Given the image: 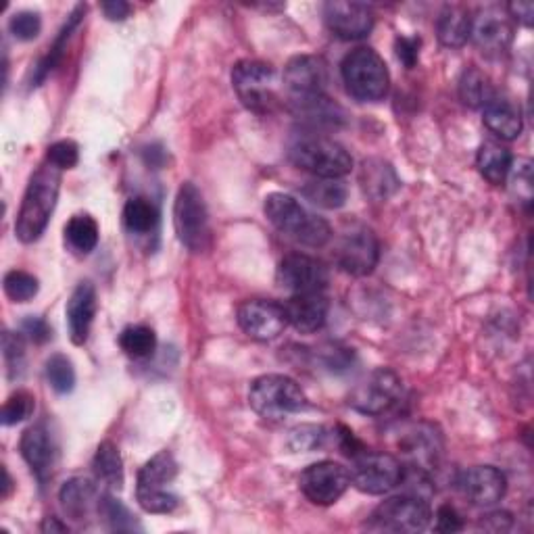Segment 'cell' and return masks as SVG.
Instances as JSON below:
<instances>
[{
  "label": "cell",
  "mask_w": 534,
  "mask_h": 534,
  "mask_svg": "<svg viewBox=\"0 0 534 534\" xmlns=\"http://www.w3.org/2000/svg\"><path fill=\"white\" fill-rule=\"evenodd\" d=\"M401 395V378L393 370L378 368L353 388L349 405L363 416H382L401 401Z\"/></svg>",
  "instance_id": "cell-10"
},
{
  "label": "cell",
  "mask_w": 534,
  "mask_h": 534,
  "mask_svg": "<svg viewBox=\"0 0 534 534\" xmlns=\"http://www.w3.org/2000/svg\"><path fill=\"white\" fill-rule=\"evenodd\" d=\"M84 15H86V5H78L74 11H71V15L67 17V23L61 28V32H59V36L55 38L53 46L48 48L46 57L36 65L32 86H40V84H42L48 76H51L53 71L59 67V63L63 61L65 51H67V42H69L71 34H74V30L80 26V21H82Z\"/></svg>",
  "instance_id": "cell-27"
},
{
  "label": "cell",
  "mask_w": 534,
  "mask_h": 534,
  "mask_svg": "<svg viewBox=\"0 0 534 534\" xmlns=\"http://www.w3.org/2000/svg\"><path fill=\"white\" fill-rule=\"evenodd\" d=\"M507 15L514 17L520 23H524L526 28H530L532 21H534V5L532 3H522V0H518V3H509L507 5Z\"/></svg>",
  "instance_id": "cell-48"
},
{
  "label": "cell",
  "mask_w": 534,
  "mask_h": 534,
  "mask_svg": "<svg viewBox=\"0 0 534 534\" xmlns=\"http://www.w3.org/2000/svg\"><path fill=\"white\" fill-rule=\"evenodd\" d=\"M46 161H51L59 169H74L80 161V149L74 140H59L48 147Z\"/></svg>",
  "instance_id": "cell-43"
},
{
  "label": "cell",
  "mask_w": 534,
  "mask_h": 534,
  "mask_svg": "<svg viewBox=\"0 0 534 534\" xmlns=\"http://www.w3.org/2000/svg\"><path fill=\"white\" fill-rule=\"evenodd\" d=\"M21 455L26 459V464L38 478V482H46L53 476V468L57 461V447L51 432L44 424H34L26 432L21 434V443H19Z\"/></svg>",
  "instance_id": "cell-20"
},
{
  "label": "cell",
  "mask_w": 534,
  "mask_h": 534,
  "mask_svg": "<svg viewBox=\"0 0 534 534\" xmlns=\"http://www.w3.org/2000/svg\"><path fill=\"white\" fill-rule=\"evenodd\" d=\"M265 215L282 234L299 240L305 247H324L332 238V228L322 217L309 213L295 197L272 192L265 197Z\"/></svg>",
  "instance_id": "cell-2"
},
{
  "label": "cell",
  "mask_w": 534,
  "mask_h": 534,
  "mask_svg": "<svg viewBox=\"0 0 534 534\" xmlns=\"http://www.w3.org/2000/svg\"><path fill=\"white\" fill-rule=\"evenodd\" d=\"M509 526H512V516H509L507 512H493L489 516H484V520L480 522V528L491 530V532L509 530Z\"/></svg>",
  "instance_id": "cell-49"
},
{
  "label": "cell",
  "mask_w": 534,
  "mask_h": 534,
  "mask_svg": "<svg viewBox=\"0 0 534 534\" xmlns=\"http://www.w3.org/2000/svg\"><path fill=\"white\" fill-rule=\"evenodd\" d=\"M124 224L132 234H151L159 224V209L144 197L130 199L124 207Z\"/></svg>",
  "instance_id": "cell-34"
},
{
  "label": "cell",
  "mask_w": 534,
  "mask_h": 534,
  "mask_svg": "<svg viewBox=\"0 0 534 534\" xmlns=\"http://www.w3.org/2000/svg\"><path fill=\"white\" fill-rule=\"evenodd\" d=\"M99 499L101 497H96L94 482L86 478H71L59 491V501H61L63 512L76 522L86 520L92 509L99 507Z\"/></svg>",
  "instance_id": "cell-24"
},
{
  "label": "cell",
  "mask_w": 534,
  "mask_h": 534,
  "mask_svg": "<svg viewBox=\"0 0 534 534\" xmlns=\"http://www.w3.org/2000/svg\"><path fill=\"white\" fill-rule=\"evenodd\" d=\"M436 36L447 48H461L472 36L470 11L461 5H447L436 19Z\"/></svg>",
  "instance_id": "cell-25"
},
{
  "label": "cell",
  "mask_w": 534,
  "mask_h": 534,
  "mask_svg": "<svg viewBox=\"0 0 534 534\" xmlns=\"http://www.w3.org/2000/svg\"><path fill=\"white\" fill-rule=\"evenodd\" d=\"M303 197L322 209H341L347 203L349 190L341 180L318 178L303 186Z\"/></svg>",
  "instance_id": "cell-30"
},
{
  "label": "cell",
  "mask_w": 534,
  "mask_h": 534,
  "mask_svg": "<svg viewBox=\"0 0 534 534\" xmlns=\"http://www.w3.org/2000/svg\"><path fill=\"white\" fill-rule=\"evenodd\" d=\"M249 403L261 418L282 420L305 409L307 397L297 380L282 374H265L253 380L249 388Z\"/></svg>",
  "instance_id": "cell-5"
},
{
  "label": "cell",
  "mask_w": 534,
  "mask_h": 534,
  "mask_svg": "<svg viewBox=\"0 0 534 534\" xmlns=\"http://www.w3.org/2000/svg\"><path fill=\"white\" fill-rule=\"evenodd\" d=\"M405 470L391 453L361 451L353 457L351 484L366 495H386L403 482Z\"/></svg>",
  "instance_id": "cell-8"
},
{
  "label": "cell",
  "mask_w": 534,
  "mask_h": 534,
  "mask_svg": "<svg viewBox=\"0 0 534 534\" xmlns=\"http://www.w3.org/2000/svg\"><path fill=\"white\" fill-rule=\"evenodd\" d=\"M40 30H42V19L40 13L36 11H19L9 19V32L21 42H30L38 38Z\"/></svg>",
  "instance_id": "cell-41"
},
{
  "label": "cell",
  "mask_w": 534,
  "mask_h": 534,
  "mask_svg": "<svg viewBox=\"0 0 534 534\" xmlns=\"http://www.w3.org/2000/svg\"><path fill=\"white\" fill-rule=\"evenodd\" d=\"M420 48H422V40L418 36H399L395 42V53L397 59L407 67V69H414L420 61Z\"/></svg>",
  "instance_id": "cell-44"
},
{
  "label": "cell",
  "mask_w": 534,
  "mask_h": 534,
  "mask_svg": "<svg viewBox=\"0 0 534 534\" xmlns=\"http://www.w3.org/2000/svg\"><path fill=\"white\" fill-rule=\"evenodd\" d=\"M3 357L9 378H19L23 374V366H26V343H23L21 334L9 330L3 334Z\"/></svg>",
  "instance_id": "cell-40"
},
{
  "label": "cell",
  "mask_w": 534,
  "mask_h": 534,
  "mask_svg": "<svg viewBox=\"0 0 534 534\" xmlns=\"http://www.w3.org/2000/svg\"><path fill=\"white\" fill-rule=\"evenodd\" d=\"M46 380L53 386V391L59 395H67L76 386V370L74 363L67 355H53L46 361Z\"/></svg>",
  "instance_id": "cell-36"
},
{
  "label": "cell",
  "mask_w": 534,
  "mask_h": 534,
  "mask_svg": "<svg viewBox=\"0 0 534 534\" xmlns=\"http://www.w3.org/2000/svg\"><path fill=\"white\" fill-rule=\"evenodd\" d=\"M238 326L242 328L247 336H251L253 341H274L282 334V330L288 326L284 305L276 301H245L238 307Z\"/></svg>",
  "instance_id": "cell-16"
},
{
  "label": "cell",
  "mask_w": 534,
  "mask_h": 534,
  "mask_svg": "<svg viewBox=\"0 0 534 534\" xmlns=\"http://www.w3.org/2000/svg\"><path fill=\"white\" fill-rule=\"evenodd\" d=\"M330 303L324 293L293 295L284 303L288 324L301 334H313L326 326Z\"/></svg>",
  "instance_id": "cell-21"
},
{
  "label": "cell",
  "mask_w": 534,
  "mask_h": 534,
  "mask_svg": "<svg viewBox=\"0 0 534 534\" xmlns=\"http://www.w3.org/2000/svg\"><path fill=\"white\" fill-rule=\"evenodd\" d=\"M299 487L311 503L326 507L336 503L347 493V489L351 487V472L343 464L324 459L303 470Z\"/></svg>",
  "instance_id": "cell-12"
},
{
  "label": "cell",
  "mask_w": 534,
  "mask_h": 534,
  "mask_svg": "<svg viewBox=\"0 0 534 534\" xmlns=\"http://www.w3.org/2000/svg\"><path fill=\"white\" fill-rule=\"evenodd\" d=\"M328 69L318 57L299 55L293 57L284 67V86L290 94V101L301 103L326 94Z\"/></svg>",
  "instance_id": "cell-15"
},
{
  "label": "cell",
  "mask_w": 534,
  "mask_h": 534,
  "mask_svg": "<svg viewBox=\"0 0 534 534\" xmlns=\"http://www.w3.org/2000/svg\"><path fill=\"white\" fill-rule=\"evenodd\" d=\"M174 226L182 245L192 253H203L211 245L209 211L201 190L184 182L174 203Z\"/></svg>",
  "instance_id": "cell-7"
},
{
  "label": "cell",
  "mask_w": 534,
  "mask_h": 534,
  "mask_svg": "<svg viewBox=\"0 0 534 534\" xmlns=\"http://www.w3.org/2000/svg\"><path fill=\"white\" fill-rule=\"evenodd\" d=\"M21 328H23V334H28L30 341L38 345H44L53 338V328L46 324L44 318H34V315H30V318L23 320Z\"/></svg>",
  "instance_id": "cell-45"
},
{
  "label": "cell",
  "mask_w": 534,
  "mask_h": 534,
  "mask_svg": "<svg viewBox=\"0 0 534 534\" xmlns=\"http://www.w3.org/2000/svg\"><path fill=\"white\" fill-rule=\"evenodd\" d=\"M495 96L491 80L476 67H468L459 80V99L472 109H482Z\"/></svg>",
  "instance_id": "cell-32"
},
{
  "label": "cell",
  "mask_w": 534,
  "mask_h": 534,
  "mask_svg": "<svg viewBox=\"0 0 534 534\" xmlns=\"http://www.w3.org/2000/svg\"><path fill=\"white\" fill-rule=\"evenodd\" d=\"M3 286H5V295L13 303H28L38 295V290H40L38 278L23 270H11L5 276Z\"/></svg>",
  "instance_id": "cell-38"
},
{
  "label": "cell",
  "mask_w": 534,
  "mask_h": 534,
  "mask_svg": "<svg viewBox=\"0 0 534 534\" xmlns=\"http://www.w3.org/2000/svg\"><path fill=\"white\" fill-rule=\"evenodd\" d=\"M512 163H514L512 153H509L503 144L493 142V140L484 142L476 157L478 172L482 174L484 180L495 186L505 184L509 172H512Z\"/></svg>",
  "instance_id": "cell-28"
},
{
  "label": "cell",
  "mask_w": 534,
  "mask_h": 534,
  "mask_svg": "<svg viewBox=\"0 0 534 534\" xmlns=\"http://www.w3.org/2000/svg\"><path fill=\"white\" fill-rule=\"evenodd\" d=\"M434 528L439 532H459L461 528H464V520H461V516L457 514V509L451 507V505H441L439 509H436V524Z\"/></svg>",
  "instance_id": "cell-46"
},
{
  "label": "cell",
  "mask_w": 534,
  "mask_h": 534,
  "mask_svg": "<svg viewBox=\"0 0 534 534\" xmlns=\"http://www.w3.org/2000/svg\"><path fill=\"white\" fill-rule=\"evenodd\" d=\"M328 30L341 40H361L374 30V11L366 3L332 0L324 5Z\"/></svg>",
  "instance_id": "cell-17"
},
{
  "label": "cell",
  "mask_w": 534,
  "mask_h": 534,
  "mask_svg": "<svg viewBox=\"0 0 534 534\" xmlns=\"http://www.w3.org/2000/svg\"><path fill=\"white\" fill-rule=\"evenodd\" d=\"M336 439H338V447H341L343 453L349 455L351 459H353L355 455H359L361 451H366V449H363V445L355 439V434H353L349 428H345V426H338Z\"/></svg>",
  "instance_id": "cell-47"
},
{
  "label": "cell",
  "mask_w": 534,
  "mask_h": 534,
  "mask_svg": "<svg viewBox=\"0 0 534 534\" xmlns=\"http://www.w3.org/2000/svg\"><path fill=\"white\" fill-rule=\"evenodd\" d=\"M274 67L263 61H240L232 69V86L249 111L267 113L274 105Z\"/></svg>",
  "instance_id": "cell-11"
},
{
  "label": "cell",
  "mask_w": 534,
  "mask_h": 534,
  "mask_svg": "<svg viewBox=\"0 0 534 534\" xmlns=\"http://www.w3.org/2000/svg\"><path fill=\"white\" fill-rule=\"evenodd\" d=\"M326 441V430L322 426H313V424H303L290 432V447L295 451H315L322 447Z\"/></svg>",
  "instance_id": "cell-42"
},
{
  "label": "cell",
  "mask_w": 534,
  "mask_h": 534,
  "mask_svg": "<svg viewBox=\"0 0 534 534\" xmlns=\"http://www.w3.org/2000/svg\"><path fill=\"white\" fill-rule=\"evenodd\" d=\"M40 528L42 532H67V524H61L59 518H46Z\"/></svg>",
  "instance_id": "cell-52"
},
{
  "label": "cell",
  "mask_w": 534,
  "mask_h": 534,
  "mask_svg": "<svg viewBox=\"0 0 534 534\" xmlns=\"http://www.w3.org/2000/svg\"><path fill=\"white\" fill-rule=\"evenodd\" d=\"M278 282L293 295L324 293L330 282V272L322 261L303 253H293L280 261Z\"/></svg>",
  "instance_id": "cell-14"
},
{
  "label": "cell",
  "mask_w": 534,
  "mask_h": 534,
  "mask_svg": "<svg viewBox=\"0 0 534 534\" xmlns=\"http://www.w3.org/2000/svg\"><path fill=\"white\" fill-rule=\"evenodd\" d=\"M132 7L124 0H109V3H103V13L111 21H124L130 15Z\"/></svg>",
  "instance_id": "cell-50"
},
{
  "label": "cell",
  "mask_w": 534,
  "mask_h": 534,
  "mask_svg": "<svg viewBox=\"0 0 534 534\" xmlns=\"http://www.w3.org/2000/svg\"><path fill=\"white\" fill-rule=\"evenodd\" d=\"M61 172L63 169H59L51 161H44L42 165H38L28 182L15 220V236L21 242H26V245L36 242L44 234L48 222H51L59 201L63 178Z\"/></svg>",
  "instance_id": "cell-1"
},
{
  "label": "cell",
  "mask_w": 534,
  "mask_h": 534,
  "mask_svg": "<svg viewBox=\"0 0 534 534\" xmlns=\"http://www.w3.org/2000/svg\"><path fill=\"white\" fill-rule=\"evenodd\" d=\"M361 182H363V188H366V192L372 194V197H376V199L391 197V194L399 186V180L393 172V167L382 163V161H376V159L363 163Z\"/></svg>",
  "instance_id": "cell-33"
},
{
  "label": "cell",
  "mask_w": 534,
  "mask_h": 534,
  "mask_svg": "<svg viewBox=\"0 0 534 534\" xmlns=\"http://www.w3.org/2000/svg\"><path fill=\"white\" fill-rule=\"evenodd\" d=\"M119 347L124 349L126 355L134 359L151 357L157 349V334L153 328L144 326V324L128 326L124 332L119 334Z\"/></svg>",
  "instance_id": "cell-35"
},
{
  "label": "cell",
  "mask_w": 534,
  "mask_h": 534,
  "mask_svg": "<svg viewBox=\"0 0 534 534\" xmlns=\"http://www.w3.org/2000/svg\"><path fill=\"white\" fill-rule=\"evenodd\" d=\"M92 472L96 482L105 487L109 493L124 489V459L115 443L105 441L96 449V455L92 459Z\"/></svg>",
  "instance_id": "cell-26"
},
{
  "label": "cell",
  "mask_w": 534,
  "mask_h": 534,
  "mask_svg": "<svg viewBox=\"0 0 534 534\" xmlns=\"http://www.w3.org/2000/svg\"><path fill=\"white\" fill-rule=\"evenodd\" d=\"M34 409H36L34 395L28 391H17L5 401L0 420H3L5 426H15L23 420H28L34 414Z\"/></svg>",
  "instance_id": "cell-39"
},
{
  "label": "cell",
  "mask_w": 534,
  "mask_h": 534,
  "mask_svg": "<svg viewBox=\"0 0 534 534\" xmlns=\"http://www.w3.org/2000/svg\"><path fill=\"white\" fill-rule=\"evenodd\" d=\"M482 121L501 140H516L522 134V109L507 96L495 94L482 107Z\"/></svg>",
  "instance_id": "cell-23"
},
{
  "label": "cell",
  "mask_w": 534,
  "mask_h": 534,
  "mask_svg": "<svg viewBox=\"0 0 534 534\" xmlns=\"http://www.w3.org/2000/svg\"><path fill=\"white\" fill-rule=\"evenodd\" d=\"M288 157L303 172L330 180H341L353 167V159L343 144L326 136H303L290 147Z\"/></svg>",
  "instance_id": "cell-6"
},
{
  "label": "cell",
  "mask_w": 534,
  "mask_h": 534,
  "mask_svg": "<svg viewBox=\"0 0 534 534\" xmlns=\"http://www.w3.org/2000/svg\"><path fill=\"white\" fill-rule=\"evenodd\" d=\"M67 326L71 343L82 347L88 336L96 315V290L90 282H80L67 301Z\"/></svg>",
  "instance_id": "cell-22"
},
{
  "label": "cell",
  "mask_w": 534,
  "mask_h": 534,
  "mask_svg": "<svg viewBox=\"0 0 534 534\" xmlns=\"http://www.w3.org/2000/svg\"><path fill=\"white\" fill-rule=\"evenodd\" d=\"M480 53L487 57L503 55L514 40V28L509 15L499 9H484L478 17H472V36Z\"/></svg>",
  "instance_id": "cell-18"
},
{
  "label": "cell",
  "mask_w": 534,
  "mask_h": 534,
  "mask_svg": "<svg viewBox=\"0 0 534 534\" xmlns=\"http://www.w3.org/2000/svg\"><path fill=\"white\" fill-rule=\"evenodd\" d=\"M165 159H167V155H165V151L159 147V144H153V147L144 149V161H147V165H151V167H155V169L163 167Z\"/></svg>",
  "instance_id": "cell-51"
},
{
  "label": "cell",
  "mask_w": 534,
  "mask_h": 534,
  "mask_svg": "<svg viewBox=\"0 0 534 534\" xmlns=\"http://www.w3.org/2000/svg\"><path fill=\"white\" fill-rule=\"evenodd\" d=\"M380 257L376 234L366 226H353L347 230L336 247V263L351 276H368L374 272Z\"/></svg>",
  "instance_id": "cell-13"
},
{
  "label": "cell",
  "mask_w": 534,
  "mask_h": 534,
  "mask_svg": "<svg viewBox=\"0 0 534 534\" xmlns=\"http://www.w3.org/2000/svg\"><path fill=\"white\" fill-rule=\"evenodd\" d=\"M65 242L80 255H88L99 245V224L94 217L74 215L65 226Z\"/></svg>",
  "instance_id": "cell-31"
},
{
  "label": "cell",
  "mask_w": 534,
  "mask_h": 534,
  "mask_svg": "<svg viewBox=\"0 0 534 534\" xmlns=\"http://www.w3.org/2000/svg\"><path fill=\"white\" fill-rule=\"evenodd\" d=\"M178 476V464L169 451H159L138 472L136 499L144 512L149 514H172L178 507V497L169 491Z\"/></svg>",
  "instance_id": "cell-4"
},
{
  "label": "cell",
  "mask_w": 534,
  "mask_h": 534,
  "mask_svg": "<svg viewBox=\"0 0 534 534\" xmlns=\"http://www.w3.org/2000/svg\"><path fill=\"white\" fill-rule=\"evenodd\" d=\"M343 82L353 99L361 103H378L391 88V74L384 59L374 48H355L341 65Z\"/></svg>",
  "instance_id": "cell-3"
},
{
  "label": "cell",
  "mask_w": 534,
  "mask_h": 534,
  "mask_svg": "<svg viewBox=\"0 0 534 534\" xmlns=\"http://www.w3.org/2000/svg\"><path fill=\"white\" fill-rule=\"evenodd\" d=\"M432 518L430 505L420 495H399L382 501L370 516L368 528L376 532L411 534L428 528Z\"/></svg>",
  "instance_id": "cell-9"
},
{
  "label": "cell",
  "mask_w": 534,
  "mask_h": 534,
  "mask_svg": "<svg viewBox=\"0 0 534 534\" xmlns=\"http://www.w3.org/2000/svg\"><path fill=\"white\" fill-rule=\"evenodd\" d=\"M99 514L101 518L107 522V526L111 530H134L140 528L138 522L134 520V516L130 514V509L121 503L119 499H115L111 493L101 495L99 499Z\"/></svg>",
  "instance_id": "cell-37"
},
{
  "label": "cell",
  "mask_w": 534,
  "mask_h": 534,
  "mask_svg": "<svg viewBox=\"0 0 534 534\" xmlns=\"http://www.w3.org/2000/svg\"><path fill=\"white\" fill-rule=\"evenodd\" d=\"M459 491L472 505L491 507L507 493V478L499 468L476 466L459 476Z\"/></svg>",
  "instance_id": "cell-19"
},
{
  "label": "cell",
  "mask_w": 534,
  "mask_h": 534,
  "mask_svg": "<svg viewBox=\"0 0 534 534\" xmlns=\"http://www.w3.org/2000/svg\"><path fill=\"white\" fill-rule=\"evenodd\" d=\"M403 449L405 455L414 461L416 470H428V466L436 464V455H439V436L434 434L432 428L420 426L407 434Z\"/></svg>",
  "instance_id": "cell-29"
}]
</instances>
